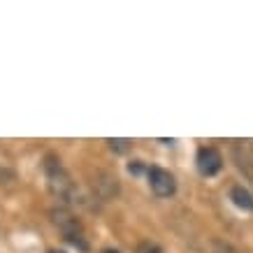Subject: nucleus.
Here are the masks:
<instances>
[{
    "instance_id": "f03ea898",
    "label": "nucleus",
    "mask_w": 253,
    "mask_h": 253,
    "mask_svg": "<svg viewBox=\"0 0 253 253\" xmlns=\"http://www.w3.org/2000/svg\"><path fill=\"white\" fill-rule=\"evenodd\" d=\"M51 216H54V223L58 225V230L63 232V237L68 239L70 244L79 246L82 251H86L88 249V244L84 242V232H82V223L77 221V216L72 214L68 207H58L51 211Z\"/></svg>"
},
{
    "instance_id": "9d476101",
    "label": "nucleus",
    "mask_w": 253,
    "mask_h": 253,
    "mask_svg": "<svg viewBox=\"0 0 253 253\" xmlns=\"http://www.w3.org/2000/svg\"><path fill=\"white\" fill-rule=\"evenodd\" d=\"M49 253H65V251H61V249H51Z\"/></svg>"
},
{
    "instance_id": "7ed1b4c3",
    "label": "nucleus",
    "mask_w": 253,
    "mask_h": 253,
    "mask_svg": "<svg viewBox=\"0 0 253 253\" xmlns=\"http://www.w3.org/2000/svg\"><path fill=\"white\" fill-rule=\"evenodd\" d=\"M146 176H149V188H151L154 195H158V198H172L176 193V179L169 169L149 168L146 169Z\"/></svg>"
},
{
    "instance_id": "423d86ee",
    "label": "nucleus",
    "mask_w": 253,
    "mask_h": 253,
    "mask_svg": "<svg viewBox=\"0 0 253 253\" xmlns=\"http://www.w3.org/2000/svg\"><path fill=\"white\" fill-rule=\"evenodd\" d=\"M95 188L100 191L102 198H112V195L119 193V179H116L114 174L102 172V174H98V179H95Z\"/></svg>"
},
{
    "instance_id": "20e7f679",
    "label": "nucleus",
    "mask_w": 253,
    "mask_h": 253,
    "mask_svg": "<svg viewBox=\"0 0 253 253\" xmlns=\"http://www.w3.org/2000/svg\"><path fill=\"white\" fill-rule=\"evenodd\" d=\"M195 168L202 176H216L223 168V156L216 146H200L195 156Z\"/></svg>"
},
{
    "instance_id": "1a4fd4ad",
    "label": "nucleus",
    "mask_w": 253,
    "mask_h": 253,
    "mask_svg": "<svg viewBox=\"0 0 253 253\" xmlns=\"http://www.w3.org/2000/svg\"><path fill=\"white\" fill-rule=\"evenodd\" d=\"M102 253H121V251H116V249H102Z\"/></svg>"
},
{
    "instance_id": "6e6552de",
    "label": "nucleus",
    "mask_w": 253,
    "mask_h": 253,
    "mask_svg": "<svg viewBox=\"0 0 253 253\" xmlns=\"http://www.w3.org/2000/svg\"><path fill=\"white\" fill-rule=\"evenodd\" d=\"M135 253H163V249L156 244V242H151V239H144V242H139L137 244Z\"/></svg>"
},
{
    "instance_id": "f257e3e1",
    "label": "nucleus",
    "mask_w": 253,
    "mask_h": 253,
    "mask_svg": "<svg viewBox=\"0 0 253 253\" xmlns=\"http://www.w3.org/2000/svg\"><path fill=\"white\" fill-rule=\"evenodd\" d=\"M44 176H46V186H49L51 195H56L65 205L75 202V195H77L75 181L70 179L68 169L63 168L56 156H46L44 158Z\"/></svg>"
},
{
    "instance_id": "39448f33",
    "label": "nucleus",
    "mask_w": 253,
    "mask_h": 253,
    "mask_svg": "<svg viewBox=\"0 0 253 253\" xmlns=\"http://www.w3.org/2000/svg\"><path fill=\"white\" fill-rule=\"evenodd\" d=\"M230 200L235 202V207L244 209V211H253V193L249 188H244V186H232Z\"/></svg>"
},
{
    "instance_id": "0eeeda50",
    "label": "nucleus",
    "mask_w": 253,
    "mask_h": 253,
    "mask_svg": "<svg viewBox=\"0 0 253 253\" xmlns=\"http://www.w3.org/2000/svg\"><path fill=\"white\" fill-rule=\"evenodd\" d=\"M107 144H109L112 151H116V154H126V151H130L132 149L130 139H107Z\"/></svg>"
}]
</instances>
